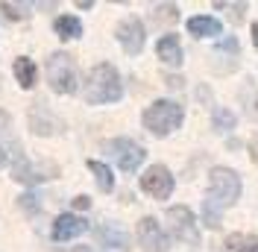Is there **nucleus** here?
Here are the masks:
<instances>
[{
  "mask_svg": "<svg viewBox=\"0 0 258 252\" xmlns=\"http://www.w3.org/2000/svg\"><path fill=\"white\" fill-rule=\"evenodd\" d=\"M123 88H120V77L109 62L97 65L94 71L88 74V85H85V100L91 106H100V103H114L120 100Z\"/></svg>",
  "mask_w": 258,
  "mask_h": 252,
  "instance_id": "nucleus-1",
  "label": "nucleus"
},
{
  "mask_svg": "<svg viewBox=\"0 0 258 252\" xmlns=\"http://www.w3.org/2000/svg\"><path fill=\"white\" fill-rule=\"evenodd\" d=\"M179 123H182V106L173 100H156L144 111V126L153 135H167V132L179 129Z\"/></svg>",
  "mask_w": 258,
  "mask_h": 252,
  "instance_id": "nucleus-2",
  "label": "nucleus"
},
{
  "mask_svg": "<svg viewBox=\"0 0 258 252\" xmlns=\"http://www.w3.org/2000/svg\"><path fill=\"white\" fill-rule=\"evenodd\" d=\"M209 200L217 203L220 208H229L241 197V176L229 167H214L209 173Z\"/></svg>",
  "mask_w": 258,
  "mask_h": 252,
  "instance_id": "nucleus-3",
  "label": "nucleus"
},
{
  "mask_svg": "<svg viewBox=\"0 0 258 252\" xmlns=\"http://www.w3.org/2000/svg\"><path fill=\"white\" fill-rule=\"evenodd\" d=\"M47 82L56 94H74L77 91V68L68 53H53L47 59Z\"/></svg>",
  "mask_w": 258,
  "mask_h": 252,
  "instance_id": "nucleus-4",
  "label": "nucleus"
},
{
  "mask_svg": "<svg viewBox=\"0 0 258 252\" xmlns=\"http://www.w3.org/2000/svg\"><path fill=\"white\" fill-rule=\"evenodd\" d=\"M53 176H59V167L56 164H30L27 156L21 153V147L15 150V167H12V179L15 182H24V185H38V182H44V179H53Z\"/></svg>",
  "mask_w": 258,
  "mask_h": 252,
  "instance_id": "nucleus-5",
  "label": "nucleus"
},
{
  "mask_svg": "<svg viewBox=\"0 0 258 252\" xmlns=\"http://www.w3.org/2000/svg\"><path fill=\"white\" fill-rule=\"evenodd\" d=\"M167 226H170V232H173L182 243L200 246V229H197V220H194L191 208H185V205H173V208L167 211Z\"/></svg>",
  "mask_w": 258,
  "mask_h": 252,
  "instance_id": "nucleus-6",
  "label": "nucleus"
},
{
  "mask_svg": "<svg viewBox=\"0 0 258 252\" xmlns=\"http://www.w3.org/2000/svg\"><path fill=\"white\" fill-rule=\"evenodd\" d=\"M106 150L112 153V158L117 161V167L120 170H126V173H132V170H138L141 167V161H144V147H138L135 141H129V138H114V141L106 144Z\"/></svg>",
  "mask_w": 258,
  "mask_h": 252,
  "instance_id": "nucleus-7",
  "label": "nucleus"
},
{
  "mask_svg": "<svg viewBox=\"0 0 258 252\" xmlns=\"http://www.w3.org/2000/svg\"><path fill=\"white\" fill-rule=\"evenodd\" d=\"M141 188L153 197V200H167L173 194V176L164 164H153L144 176H141Z\"/></svg>",
  "mask_w": 258,
  "mask_h": 252,
  "instance_id": "nucleus-8",
  "label": "nucleus"
},
{
  "mask_svg": "<svg viewBox=\"0 0 258 252\" xmlns=\"http://www.w3.org/2000/svg\"><path fill=\"white\" fill-rule=\"evenodd\" d=\"M144 38H147L144 24L138 18H126V21L117 24V41H120V47L126 50L129 56H138L144 50Z\"/></svg>",
  "mask_w": 258,
  "mask_h": 252,
  "instance_id": "nucleus-9",
  "label": "nucleus"
},
{
  "mask_svg": "<svg viewBox=\"0 0 258 252\" xmlns=\"http://www.w3.org/2000/svg\"><path fill=\"white\" fill-rule=\"evenodd\" d=\"M138 240H141L144 252H167L170 249V240L161 232L156 217H144V220L138 223Z\"/></svg>",
  "mask_w": 258,
  "mask_h": 252,
  "instance_id": "nucleus-10",
  "label": "nucleus"
},
{
  "mask_svg": "<svg viewBox=\"0 0 258 252\" xmlns=\"http://www.w3.org/2000/svg\"><path fill=\"white\" fill-rule=\"evenodd\" d=\"M88 229V223L77 217V214H59L53 223V240H71V237L82 235Z\"/></svg>",
  "mask_w": 258,
  "mask_h": 252,
  "instance_id": "nucleus-11",
  "label": "nucleus"
},
{
  "mask_svg": "<svg viewBox=\"0 0 258 252\" xmlns=\"http://www.w3.org/2000/svg\"><path fill=\"white\" fill-rule=\"evenodd\" d=\"M30 126H32L35 135H53V132L59 129V120L47 111V106L35 103V106L30 109Z\"/></svg>",
  "mask_w": 258,
  "mask_h": 252,
  "instance_id": "nucleus-12",
  "label": "nucleus"
},
{
  "mask_svg": "<svg viewBox=\"0 0 258 252\" xmlns=\"http://www.w3.org/2000/svg\"><path fill=\"white\" fill-rule=\"evenodd\" d=\"M97 240H100V243H106V246L129 249V237H126V232H123V229H117V226H109V223L97 226Z\"/></svg>",
  "mask_w": 258,
  "mask_h": 252,
  "instance_id": "nucleus-13",
  "label": "nucleus"
},
{
  "mask_svg": "<svg viewBox=\"0 0 258 252\" xmlns=\"http://www.w3.org/2000/svg\"><path fill=\"white\" fill-rule=\"evenodd\" d=\"M156 53H159V59L161 62H167V65H182V47H179V38L176 35H164L159 41V47H156Z\"/></svg>",
  "mask_w": 258,
  "mask_h": 252,
  "instance_id": "nucleus-14",
  "label": "nucleus"
},
{
  "mask_svg": "<svg viewBox=\"0 0 258 252\" xmlns=\"http://www.w3.org/2000/svg\"><path fill=\"white\" fill-rule=\"evenodd\" d=\"M220 21H214V18H206V15H197L188 21V32L197 35V38H209V35H220Z\"/></svg>",
  "mask_w": 258,
  "mask_h": 252,
  "instance_id": "nucleus-15",
  "label": "nucleus"
},
{
  "mask_svg": "<svg viewBox=\"0 0 258 252\" xmlns=\"http://www.w3.org/2000/svg\"><path fill=\"white\" fill-rule=\"evenodd\" d=\"M35 74H38L35 62L27 59V56H18V59H15V79H18V85H21V88H32V85H35Z\"/></svg>",
  "mask_w": 258,
  "mask_h": 252,
  "instance_id": "nucleus-16",
  "label": "nucleus"
},
{
  "mask_svg": "<svg viewBox=\"0 0 258 252\" xmlns=\"http://www.w3.org/2000/svg\"><path fill=\"white\" fill-rule=\"evenodd\" d=\"M53 30H56V35L59 38H80L82 35V24H80V18H74V15H62V18H56L53 21Z\"/></svg>",
  "mask_w": 258,
  "mask_h": 252,
  "instance_id": "nucleus-17",
  "label": "nucleus"
},
{
  "mask_svg": "<svg viewBox=\"0 0 258 252\" xmlns=\"http://www.w3.org/2000/svg\"><path fill=\"white\" fill-rule=\"evenodd\" d=\"M226 249L229 252H258V237L255 235H229L226 237Z\"/></svg>",
  "mask_w": 258,
  "mask_h": 252,
  "instance_id": "nucleus-18",
  "label": "nucleus"
},
{
  "mask_svg": "<svg viewBox=\"0 0 258 252\" xmlns=\"http://www.w3.org/2000/svg\"><path fill=\"white\" fill-rule=\"evenodd\" d=\"M88 170L94 173L97 185H100V191H103V194H109V191L114 188V176H112V170H109L103 161H88Z\"/></svg>",
  "mask_w": 258,
  "mask_h": 252,
  "instance_id": "nucleus-19",
  "label": "nucleus"
},
{
  "mask_svg": "<svg viewBox=\"0 0 258 252\" xmlns=\"http://www.w3.org/2000/svg\"><path fill=\"white\" fill-rule=\"evenodd\" d=\"M214 129H220V132H229V129H235V114L229 109H214Z\"/></svg>",
  "mask_w": 258,
  "mask_h": 252,
  "instance_id": "nucleus-20",
  "label": "nucleus"
},
{
  "mask_svg": "<svg viewBox=\"0 0 258 252\" xmlns=\"http://www.w3.org/2000/svg\"><path fill=\"white\" fill-rule=\"evenodd\" d=\"M156 21H167V24H176L179 21V9L173 3H167V6H159L156 9Z\"/></svg>",
  "mask_w": 258,
  "mask_h": 252,
  "instance_id": "nucleus-21",
  "label": "nucleus"
},
{
  "mask_svg": "<svg viewBox=\"0 0 258 252\" xmlns=\"http://www.w3.org/2000/svg\"><path fill=\"white\" fill-rule=\"evenodd\" d=\"M18 205H21L27 214H35V211H41V205H38V200H35L32 194H24V197H18Z\"/></svg>",
  "mask_w": 258,
  "mask_h": 252,
  "instance_id": "nucleus-22",
  "label": "nucleus"
},
{
  "mask_svg": "<svg viewBox=\"0 0 258 252\" xmlns=\"http://www.w3.org/2000/svg\"><path fill=\"white\" fill-rule=\"evenodd\" d=\"M0 12H6V18H12V21H24L27 12H24V6H15V3H0Z\"/></svg>",
  "mask_w": 258,
  "mask_h": 252,
  "instance_id": "nucleus-23",
  "label": "nucleus"
},
{
  "mask_svg": "<svg viewBox=\"0 0 258 252\" xmlns=\"http://www.w3.org/2000/svg\"><path fill=\"white\" fill-rule=\"evenodd\" d=\"M217 50H226V53H238V41H235V38H223V41L217 44Z\"/></svg>",
  "mask_w": 258,
  "mask_h": 252,
  "instance_id": "nucleus-24",
  "label": "nucleus"
},
{
  "mask_svg": "<svg viewBox=\"0 0 258 252\" xmlns=\"http://www.w3.org/2000/svg\"><path fill=\"white\" fill-rule=\"evenodd\" d=\"M229 9H232V12H229V18H232V21H241V18H243V9H246V3H238V6H229Z\"/></svg>",
  "mask_w": 258,
  "mask_h": 252,
  "instance_id": "nucleus-25",
  "label": "nucleus"
},
{
  "mask_svg": "<svg viewBox=\"0 0 258 252\" xmlns=\"http://www.w3.org/2000/svg\"><path fill=\"white\" fill-rule=\"evenodd\" d=\"M88 205H91V200H88V197H77V200H74V208H80V211H85Z\"/></svg>",
  "mask_w": 258,
  "mask_h": 252,
  "instance_id": "nucleus-26",
  "label": "nucleus"
},
{
  "mask_svg": "<svg viewBox=\"0 0 258 252\" xmlns=\"http://www.w3.org/2000/svg\"><path fill=\"white\" fill-rule=\"evenodd\" d=\"M249 156H252V161L258 164V138H255L252 144H249Z\"/></svg>",
  "mask_w": 258,
  "mask_h": 252,
  "instance_id": "nucleus-27",
  "label": "nucleus"
},
{
  "mask_svg": "<svg viewBox=\"0 0 258 252\" xmlns=\"http://www.w3.org/2000/svg\"><path fill=\"white\" fill-rule=\"evenodd\" d=\"M167 85H170V88H182V79L179 77H167Z\"/></svg>",
  "mask_w": 258,
  "mask_h": 252,
  "instance_id": "nucleus-28",
  "label": "nucleus"
},
{
  "mask_svg": "<svg viewBox=\"0 0 258 252\" xmlns=\"http://www.w3.org/2000/svg\"><path fill=\"white\" fill-rule=\"evenodd\" d=\"M0 129H9V114L6 111H0Z\"/></svg>",
  "mask_w": 258,
  "mask_h": 252,
  "instance_id": "nucleus-29",
  "label": "nucleus"
},
{
  "mask_svg": "<svg viewBox=\"0 0 258 252\" xmlns=\"http://www.w3.org/2000/svg\"><path fill=\"white\" fill-rule=\"evenodd\" d=\"M252 41H255V47H258V24H252Z\"/></svg>",
  "mask_w": 258,
  "mask_h": 252,
  "instance_id": "nucleus-30",
  "label": "nucleus"
},
{
  "mask_svg": "<svg viewBox=\"0 0 258 252\" xmlns=\"http://www.w3.org/2000/svg\"><path fill=\"white\" fill-rule=\"evenodd\" d=\"M68 252H91L88 246H74V249H68Z\"/></svg>",
  "mask_w": 258,
  "mask_h": 252,
  "instance_id": "nucleus-31",
  "label": "nucleus"
},
{
  "mask_svg": "<svg viewBox=\"0 0 258 252\" xmlns=\"http://www.w3.org/2000/svg\"><path fill=\"white\" fill-rule=\"evenodd\" d=\"M6 164V153H3V147H0V167Z\"/></svg>",
  "mask_w": 258,
  "mask_h": 252,
  "instance_id": "nucleus-32",
  "label": "nucleus"
},
{
  "mask_svg": "<svg viewBox=\"0 0 258 252\" xmlns=\"http://www.w3.org/2000/svg\"><path fill=\"white\" fill-rule=\"evenodd\" d=\"M255 114H258V100H255Z\"/></svg>",
  "mask_w": 258,
  "mask_h": 252,
  "instance_id": "nucleus-33",
  "label": "nucleus"
}]
</instances>
